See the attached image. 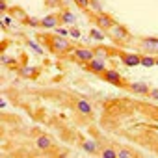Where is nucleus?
<instances>
[{
  "mask_svg": "<svg viewBox=\"0 0 158 158\" xmlns=\"http://www.w3.org/2000/svg\"><path fill=\"white\" fill-rule=\"evenodd\" d=\"M39 39L43 43H47L48 48L52 52H56V54H65V52H71L73 50L71 43L63 35H58V34H54V35H39Z\"/></svg>",
  "mask_w": 158,
  "mask_h": 158,
  "instance_id": "obj_1",
  "label": "nucleus"
},
{
  "mask_svg": "<svg viewBox=\"0 0 158 158\" xmlns=\"http://www.w3.org/2000/svg\"><path fill=\"white\" fill-rule=\"evenodd\" d=\"M101 76H102V80H106L108 84H114V86H117V88H127V86H128V84L123 80L121 73L115 71V69H106Z\"/></svg>",
  "mask_w": 158,
  "mask_h": 158,
  "instance_id": "obj_2",
  "label": "nucleus"
},
{
  "mask_svg": "<svg viewBox=\"0 0 158 158\" xmlns=\"http://www.w3.org/2000/svg\"><path fill=\"white\" fill-rule=\"evenodd\" d=\"M108 35H110L115 43H125L127 39H130V32H128L123 24H117V23L108 30Z\"/></svg>",
  "mask_w": 158,
  "mask_h": 158,
  "instance_id": "obj_3",
  "label": "nucleus"
},
{
  "mask_svg": "<svg viewBox=\"0 0 158 158\" xmlns=\"http://www.w3.org/2000/svg\"><path fill=\"white\" fill-rule=\"evenodd\" d=\"M93 21H95L97 28H101L102 32H108V30H110V28L115 24L114 17H112V15H108V13H104V11H101V13H95Z\"/></svg>",
  "mask_w": 158,
  "mask_h": 158,
  "instance_id": "obj_4",
  "label": "nucleus"
},
{
  "mask_svg": "<svg viewBox=\"0 0 158 158\" xmlns=\"http://www.w3.org/2000/svg\"><path fill=\"white\" fill-rule=\"evenodd\" d=\"M73 54H74V60H76V61H80V63H84V65L95 58V50L86 48V47H78V48H74Z\"/></svg>",
  "mask_w": 158,
  "mask_h": 158,
  "instance_id": "obj_5",
  "label": "nucleus"
},
{
  "mask_svg": "<svg viewBox=\"0 0 158 158\" xmlns=\"http://www.w3.org/2000/svg\"><path fill=\"white\" fill-rule=\"evenodd\" d=\"M119 60L127 67H138V65H141V56L139 54H134V52H121L119 54Z\"/></svg>",
  "mask_w": 158,
  "mask_h": 158,
  "instance_id": "obj_6",
  "label": "nucleus"
},
{
  "mask_svg": "<svg viewBox=\"0 0 158 158\" xmlns=\"http://www.w3.org/2000/svg\"><path fill=\"white\" fill-rule=\"evenodd\" d=\"M86 69H88L89 73H93V74H102V73L106 71V63H104V60H101V58L95 56L91 61L86 63Z\"/></svg>",
  "mask_w": 158,
  "mask_h": 158,
  "instance_id": "obj_7",
  "label": "nucleus"
},
{
  "mask_svg": "<svg viewBox=\"0 0 158 158\" xmlns=\"http://www.w3.org/2000/svg\"><path fill=\"white\" fill-rule=\"evenodd\" d=\"M139 45L147 54H158V37H141Z\"/></svg>",
  "mask_w": 158,
  "mask_h": 158,
  "instance_id": "obj_8",
  "label": "nucleus"
},
{
  "mask_svg": "<svg viewBox=\"0 0 158 158\" xmlns=\"http://www.w3.org/2000/svg\"><path fill=\"white\" fill-rule=\"evenodd\" d=\"M61 24V17L60 15H56V13H50V15H47V17H43L41 19V28H56V26H60Z\"/></svg>",
  "mask_w": 158,
  "mask_h": 158,
  "instance_id": "obj_9",
  "label": "nucleus"
},
{
  "mask_svg": "<svg viewBox=\"0 0 158 158\" xmlns=\"http://www.w3.org/2000/svg\"><path fill=\"white\" fill-rule=\"evenodd\" d=\"M127 88H128L132 93H136V95H149V91H151L145 82H130Z\"/></svg>",
  "mask_w": 158,
  "mask_h": 158,
  "instance_id": "obj_10",
  "label": "nucleus"
},
{
  "mask_svg": "<svg viewBox=\"0 0 158 158\" xmlns=\"http://www.w3.org/2000/svg\"><path fill=\"white\" fill-rule=\"evenodd\" d=\"M76 110H78V114H82V115H91L93 114V108H91V104L86 99H78L76 101Z\"/></svg>",
  "mask_w": 158,
  "mask_h": 158,
  "instance_id": "obj_11",
  "label": "nucleus"
},
{
  "mask_svg": "<svg viewBox=\"0 0 158 158\" xmlns=\"http://www.w3.org/2000/svg\"><path fill=\"white\" fill-rule=\"evenodd\" d=\"M82 149L89 154H101V149H99V143L95 139H84L82 141Z\"/></svg>",
  "mask_w": 158,
  "mask_h": 158,
  "instance_id": "obj_12",
  "label": "nucleus"
},
{
  "mask_svg": "<svg viewBox=\"0 0 158 158\" xmlns=\"http://www.w3.org/2000/svg\"><path fill=\"white\" fill-rule=\"evenodd\" d=\"M35 145H37V149H41V151H48V149L52 147V139H50L48 136L41 134V136H37V139H35Z\"/></svg>",
  "mask_w": 158,
  "mask_h": 158,
  "instance_id": "obj_13",
  "label": "nucleus"
},
{
  "mask_svg": "<svg viewBox=\"0 0 158 158\" xmlns=\"http://www.w3.org/2000/svg\"><path fill=\"white\" fill-rule=\"evenodd\" d=\"M37 71H39L37 67H28V65H26V67H21V69H19V74H21L23 78H35V76H37Z\"/></svg>",
  "mask_w": 158,
  "mask_h": 158,
  "instance_id": "obj_14",
  "label": "nucleus"
},
{
  "mask_svg": "<svg viewBox=\"0 0 158 158\" xmlns=\"http://www.w3.org/2000/svg\"><path fill=\"white\" fill-rule=\"evenodd\" d=\"M60 17H61V23H63V24H74V21H76V17H74L69 10H63V11L60 13Z\"/></svg>",
  "mask_w": 158,
  "mask_h": 158,
  "instance_id": "obj_15",
  "label": "nucleus"
},
{
  "mask_svg": "<svg viewBox=\"0 0 158 158\" xmlns=\"http://www.w3.org/2000/svg\"><path fill=\"white\" fill-rule=\"evenodd\" d=\"M141 65L147 67V69H151V67L156 65V58L152 54H145V56H141Z\"/></svg>",
  "mask_w": 158,
  "mask_h": 158,
  "instance_id": "obj_16",
  "label": "nucleus"
},
{
  "mask_svg": "<svg viewBox=\"0 0 158 158\" xmlns=\"http://www.w3.org/2000/svg\"><path fill=\"white\" fill-rule=\"evenodd\" d=\"M89 37H91L93 41H102V39H104V34H102L101 28H91V30H89Z\"/></svg>",
  "mask_w": 158,
  "mask_h": 158,
  "instance_id": "obj_17",
  "label": "nucleus"
},
{
  "mask_svg": "<svg viewBox=\"0 0 158 158\" xmlns=\"http://www.w3.org/2000/svg\"><path fill=\"white\" fill-rule=\"evenodd\" d=\"M11 15H13L15 19H19L21 23H24V21L28 19V15H26V13L21 10V8H13V10H11Z\"/></svg>",
  "mask_w": 158,
  "mask_h": 158,
  "instance_id": "obj_18",
  "label": "nucleus"
},
{
  "mask_svg": "<svg viewBox=\"0 0 158 158\" xmlns=\"http://www.w3.org/2000/svg\"><path fill=\"white\" fill-rule=\"evenodd\" d=\"M101 156L102 158H117V151L112 149V147H106V149L101 151Z\"/></svg>",
  "mask_w": 158,
  "mask_h": 158,
  "instance_id": "obj_19",
  "label": "nucleus"
},
{
  "mask_svg": "<svg viewBox=\"0 0 158 158\" xmlns=\"http://www.w3.org/2000/svg\"><path fill=\"white\" fill-rule=\"evenodd\" d=\"M132 156H136V152L130 149H119L117 151V158H132Z\"/></svg>",
  "mask_w": 158,
  "mask_h": 158,
  "instance_id": "obj_20",
  "label": "nucleus"
},
{
  "mask_svg": "<svg viewBox=\"0 0 158 158\" xmlns=\"http://www.w3.org/2000/svg\"><path fill=\"white\" fill-rule=\"evenodd\" d=\"M26 45H28V47H30V48H32V50H34L35 54H39V56L43 54V48H41V47H39V45H37L35 41H30V39H28V41H26Z\"/></svg>",
  "mask_w": 158,
  "mask_h": 158,
  "instance_id": "obj_21",
  "label": "nucleus"
},
{
  "mask_svg": "<svg viewBox=\"0 0 158 158\" xmlns=\"http://www.w3.org/2000/svg\"><path fill=\"white\" fill-rule=\"evenodd\" d=\"M108 54H110V50H108V48H104V47H99V48H95V56H97V58H101V60H104Z\"/></svg>",
  "mask_w": 158,
  "mask_h": 158,
  "instance_id": "obj_22",
  "label": "nucleus"
},
{
  "mask_svg": "<svg viewBox=\"0 0 158 158\" xmlns=\"http://www.w3.org/2000/svg\"><path fill=\"white\" fill-rule=\"evenodd\" d=\"M73 2L80 8V10H88V8L91 6V0H73Z\"/></svg>",
  "mask_w": 158,
  "mask_h": 158,
  "instance_id": "obj_23",
  "label": "nucleus"
},
{
  "mask_svg": "<svg viewBox=\"0 0 158 158\" xmlns=\"http://www.w3.org/2000/svg\"><path fill=\"white\" fill-rule=\"evenodd\" d=\"M24 24H28V26H34V28H37V26H41V19H26L24 21Z\"/></svg>",
  "mask_w": 158,
  "mask_h": 158,
  "instance_id": "obj_24",
  "label": "nucleus"
},
{
  "mask_svg": "<svg viewBox=\"0 0 158 158\" xmlns=\"http://www.w3.org/2000/svg\"><path fill=\"white\" fill-rule=\"evenodd\" d=\"M69 35H71V37H74V39H80V35H82V34H80V30H78L76 26H71V28H69Z\"/></svg>",
  "mask_w": 158,
  "mask_h": 158,
  "instance_id": "obj_25",
  "label": "nucleus"
},
{
  "mask_svg": "<svg viewBox=\"0 0 158 158\" xmlns=\"http://www.w3.org/2000/svg\"><path fill=\"white\" fill-rule=\"evenodd\" d=\"M45 6L47 8H60L61 6V0H45Z\"/></svg>",
  "mask_w": 158,
  "mask_h": 158,
  "instance_id": "obj_26",
  "label": "nucleus"
},
{
  "mask_svg": "<svg viewBox=\"0 0 158 158\" xmlns=\"http://www.w3.org/2000/svg\"><path fill=\"white\" fill-rule=\"evenodd\" d=\"M54 32H56L58 35H63V37H67V35H69V30H65V28H61V26H56V28H54Z\"/></svg>",
  "mask_w": 158,
  "mask_h": 158,
  "instance_id": "obj_27",
  "label": "nucleus"
},
{
  "mask_svg": "<svg viewBox=\"0 0 158 158\" xmlns=\"http://www.w3.org/2000/svg\"><path fill=\"white\" fill-rule=\"evenodd\" d=\"M0 60H2V63H4V65H13V63H15V60H13V58L4 56V54H2V58H0Z\"/></svg>",
  "mask_w": 158,
  "mask_h": 158,
  "instance_id": "obj_28",
  "label": "nucleus"
},
{
  "mask_svg": "<svg viewBox=\"0 0 158 158\" xmlns=\"http://www.w3.org/2000/svg\"><path fill=\"white\" fill-rule=\"evenodd\" d=\"M149 97H151L152 101H158V88H154V89H151V91H149Z\"/></svg>",
  "mask_w": 158,
  "mask_h": 158,
  "instance_id": "obj_29",
  "label": "nucleus"
},
{
  "mask_svg": "<svg viewBox=\"0 0 158 158\" xmlns=\"http://www.w3.org/2000/svg\"><path fill=\"white\" fill-rule=\"evenodd\" d=\"M8 10H10V8H8V2H6V0H0V11L4 13V11H8Z\"/></svg>",
  "mask_w": 158,
  "mask_h": 158,
  "instance_id": "obj_30",
  "label": "nucleus"
},
{
  "mask_svg": "<svg viewBox=\"0 0 158 158\" xmlns=\"http://www.w3.org/2000/svg\"><path fill=\"white\" fill-rule=\"evenodd\" d=\"M10 23H11V19H10V17H4V19H2V24H6V26H8Z\"/></svg>",
  "mask_w": 158,
  "mask_h": 158,
  "instance_id": "obj_31",
  "label": "nucleus"
},
{
  "mask_svg": "<svg viewBox=\"0 0 158 158\" xmlns=\"http://www.w3.org/2000/svg\"><path fill=\"white\" fill-rule=\"evenodd\" d=\"M156 65H158V58H156Z\"/></svg>",
  "mask_w": 158,
  "mask_h": 158,
  "instance_id": "obj_32",
  "label": "nucleus"
}]
</instances>
